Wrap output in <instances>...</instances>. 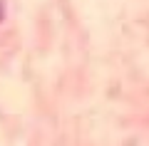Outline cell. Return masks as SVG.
<instances>
[{
	"instance_id": "cell-1",
	"label": "cell",
	"mask_w": 149,
	"mask_h": 146,
	"mask_svg": "<svg viewBox=\"0 0 149 146\" xmlns=\"http://www.w3.org/2000/svg\"><path fill=\"white\" fill-rule=\"evenodd\" d=\"M0 17H3V0H0Z\"/></svg>"
}]
</instances>
